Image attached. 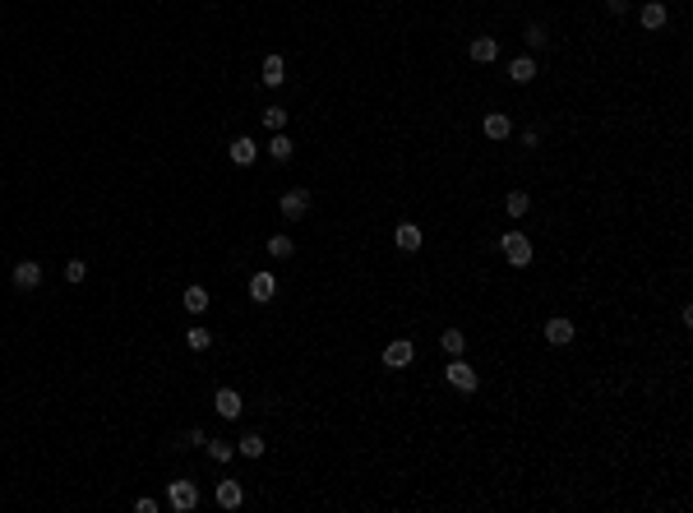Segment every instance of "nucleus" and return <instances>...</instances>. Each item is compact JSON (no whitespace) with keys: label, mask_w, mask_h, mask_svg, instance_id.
Listing matches in <instances>:
<instances>
[{"label":"nucleus","mask_w":693,"mask_h":513,"mask_svg":"<svg viewBox=\"0 0 693 513\" xmlns=\"http://www.w3.org/2000/svg\"><path fill=\"white\" fill-rule=\"evenodd\" d=\"M500 250H504V259H509L513 269H527V264H532V241H527L522 231H504Z\"/></svg>","instance_id":"obj_1"},{"label":"nucleus","mask_w":693,"mask_h":513,"mask_svg":"<svg viewBox=\"0 0 693 513\" xmlns=\"http://www.w3.org/2000/svg\"><path fill=\"white\" fill-rule=\"evenodd\" d=\"M444 379H448V384H453V389H457V393H476V389H481V374H476L472 366H467V361H462V357H453V361H448V370H444Z\"/></svg>","instance_id":"obj_2"},{"label":"nucleus","mask_w":693,"mask_h":513,"mask_svg":"<svg viewBox=\"0 0 693 513\" xmlns=\"http://www.w3.org/2000/svg\"><path fill=\"white\" fill-rule=\"evenodd\" d=\"M167 504L176 513H190L194 504H199V490H194V481H167Z\"/></svg>","instance_id":"obj_3"},{"label":"nucleus","mask_w":693,"mask_h":513,"mask_svg":"<svg viewBox=\"0 0 693 513\" xmlns=\"http://www.w3.org/2000/svg\"><path fill=\"white\" fill-rule=\"evenodd\" d=\"M412 361H416L412 338H398V342H388V347H384V366H388V370H407Z\"/></svg>","instance_id":"obj_4"},{"label":"nucleus","mask_w":693,"mask_h":513,"mask_svg":"<svg viewBox=\"0 0 693 513\" xmlns=\"http://www.w3.org/2000/svg\"><path fill=\"white\" fill-rule=\"evenodd\" d=\"M14 287L19 292H37V287H42V264H37V259H19L14 264Z\"/></svg>","instance_id":"obj_5"},{"label":"nucleus","mask_w":693,"mask_h":513,"mask_svg":"<svg viewBox=\"0 0 693 513\" xmlns=\"http://www.w3.org/2000/svg\"><path fill=\"white\" fill-rule=\"evenodd\" d=\"M278 209H282V218H287V222L305 218V213H310V190H287V194H282V204H278Z\"/></svg>","instance_id":"obj_6"},{"label":"nucleus","mask_w":693,"mask_h":513,"mask_svg":"<svg viewBox=\"0 0 693 513\" xmlns=\"http://www.w3.org/2000/svg\"><path fill=\"white\" fill-rule=\"evenodd\" d=\"M213 412H218L222 421H236L241 412H246V407H241V393H236V389H218V398H213Z\"/></svg>","instance_id":"obj_7"},{"label":"nucleus","mask_w":693,"mask_h":513,"mask_svg":"<svg viewBox=\"0 0 693 513\" xmlns=\"http://www.w3.org/2000/svg\"><path fill=\"white\" fill-rule=\"evenodd\" d=\"M573 319H545V342H550V347H569L573 342Z\"/></svg>","instance_id":"obj_8"},{"label":"nucleus","mask_w":693,"mask_h":513,"mask_svg":"<svg viewBox=\"0 0 693 513\" xmlns=\"http://www.w3.org/2000/svg\"><path fill=\"white\" fill-rule=\"evenodd\" d=\"M273 292H278V278H273V273H255V278H250V301L255 305H268Z\"/></svg>","instance_id":"obj_9"},{"label":"nucleus","mask_w":693,"mask_h":513,"mask_svg":"<svg viewBox=\"0 0 693 513\" xmlns=\"http://www.w3.org/2000/svg\"><path fill=\"white\" fill-rule=\"evenodd\" d=\"M393 241H398V250H407V254H416V250H421V241H425V236H421V226H416V222H398V231H393Z\"/></svg>","instance_id":"obj_10"},{"label":"nucleus","mask_w":693,"mask_h":513,"mask_svg":"<svg viewBox=\"0 0 693 513\" xmlns=\"http://www.w3.org/2000/svg\"><path fill=\"white\" fill-rule=\"evenodd\" d=\"M227 153H231V162H236V166H250V162L259 157V144L250 139V134H241V139H231Z\"/></svg>","instance_id":"obj_11"},{"label":"nucleus","mask_w":693,"mask_h":513,"mask_svg":"<svg viewBox=\"0 0 693 513\" xmlns=\"http://www.w3.org/2000/svg\"><path fill=\"white\" fill-rule=\"evenodd\" d=\"M481 130H485V139L500 144V139H509V134H513V121H509V116H500V111H490V116L481 121Z\"/></svg>","instance_id":"obj_12"},{"label":"nucleus","mask_w":693,"mask_h":513,"mask_svg":"<svg viewBox=\"0 0 693 513\" xmlns=\"http://www.w3.org/2000/svg\"><path fill=\"white\" fill-rule=\"evenodd\" d=\"M467 56H472L476 65H490L495 56H500V42H495V37H472V46H467Z\"/></svg>","instance_id":"obj_13"},{"label":"nucleus","mask_w":693,"mask_h":513,"mask_svg":"<svg viewBox=\"0 0 693 513\" xmlns=\"http://www.w3.org/2000/svg\"><path fill=\"white\" fill-rule=\"evenodd\" d=\"M218 504H222V509H241V504H246V490H241V481H218Z\"/></svg>","instance_id":"obj_14"},{"label":"nucleus","mask_w":693,"mask_h":513,"mask_svg":"<svg viewBox=\"0 0 693 513\" xmlns=\"http://www.w3.org/2000/svg\"><path fill=\"white\" fill-rule=\"evenodd\" d=\"M509 79H513V84H532V79H536V61H532V56H513V61H509Z\"/></svg>","instance_id":"obj_15"},{"label":"nucleus","mask_w":693,"mask_h":513,"mask_svg":"<svg viewBox=\"0 0 693 513\" xmlns=\"http://www.w3.org/2000/svg\"><path fill=\"white\" fill-rule=\"evenodd\" d=\"M263 84H268V88H282V84H287V65H282V56H268V61H263Z\"/></svg>","instance_id":"obj_16"},{"label":"nucleus","mask_w":693,"mask_h":513,"mask_svg":"<svg viewBox=\"0 0 693 513\" xmlns=\"http://www.w3.org/2000/svg\"><path fill=\"white\" fill-rule=\"evenodd\" d=\"M642 28H647V33H657V28H666V5H661V0H652V5H642Z\"/></svg>","instance_id":"obj_17"},{"label":"nucleus","mask_w":693,"mask_h":513,"mask_svg":"<svg viewBox=\"0 0 693 513\" xmlns=\"http://www.w3.org/2000/svg\"><path fill=\"white\" fill-rule=\"evenodd\" d=\"M185 347H190V352H208L213 347V333L203 329V324H194V329H185Z\"/></svg>","instance_id":"obj_18"},{"label":"nucleus","mask_w":693,"mask_h":513,"mask_svg":"<svg viewBox=\"0 0 693 513\" xmlns=\"http://www.w3.org/2000/svg\"><path fill=\"white\" fill-rule=\"evenodd\" d=\"M291 153H296V144L278 130V134H273V144H268V157H273V162H291Z\"/></svg>","instance_id":"obj_19"},{"label":"nucleus","mask_w":693,"mask_h":513,"mask_svg":"<svg viewBox=\"0 0 693 513\" xmlns=\"http://www.w3.org/2000/svg\"><path fill=\"white\" fill-rule=\"evenodd\" d=\"M185 310H190V314H203V310H208V292H203L199 282H194V287H185Z\"/></svg>","instance_id":"obj_20"},{"label":"nucleus","mask_w":693,"mask_h":513,"mask_svg":"<svg viewBox=\"0 0 693 513\" xmlns=\"http://www.w3.org/2000/svg\"><path fill=\"white\" fill-rule=\"evenodd\" d=\"M439 342H444L448 357H462V352H467V338H462L457 329H444V333H439Z\"/></svg>","instance_id":"obj_21"},{"label":"nucleus","mask_w":693,"mask_h":513,"mask_svg":"<svg viewBox=\"0 0 693 513\" xmlns=\"http://www.w3.org/2000/svg\"><path fill=\"white\" fill-rule=\"evenodd\" d=\"M291 250H296L291 236H268V254H273V259H291Z\"/></svg>","instance_id":"obj_22"},{"label":"nucleus","mask_w":693,"mask_h":513,"mask_svg":"<svg viewBox=\"0 0 693 513\" xmlns=\"http://www.w3.org/2000/svg\"><path fill=\"white\" fill-rule=\"evenodd\" d=\"M504 209H509V218H522V213H527V209H532V199H527V194H522V190H513V194H509V199H504Z\"/></svg>","instance_id":"obj_23"},{"label":"nucleus","mask_w":693,"mask_h":513,"mask_svg":"<svg viewBox=\"0 0 693 513\" xmlns=\"http://www.w3.org/2000/svg\"><path fill=\"white\" fill-rule=\"evenodd\" d=\"M263 125H268L273 134L287 130V106H268V111H263Z\"/></svg>","instance_id":"obj_24"},{"label":"nucleus","mask_w":693,"mask_h":513,"mask_svg":"<svg viewBox=\"0 0 693 513\" xmlns=\"http://www.w3.org/2000/svg\"><path fill=\"white\" fill-rule=\"evenodd\" d=\"M263 449H268V444H263L259 435H246V439H241V444H236V453H246V458H259V453H263Z\"/></svg>","instance_id":"obj_25"},{"label":"nucleus","mask_w":693,"mask_h":513,"mask_svg":"<svg viewBox=\"0 0 693 513\" xmlns=\"http://www.w3.org/2000/svg\"><path fill=\"white\" fill-rule=\"evenodd\" d=\"M203 449H208V458H213V462H227L231 453H236V449H231V444H222V439H208V444H203Z\"/></svg>","instance_id":"obj_26"},{"label":"nucleus","mask_w":693,"mask_h":513,"mask_svg":"<svg viewBox=\"0 0 693 513\" xmlns=\"http://www.w3.org/2000/svg\"><path fill=\"white\" fill-rule=\"evenodd\" d=\"M88 278V264L84 259H65V282H84Z\"/></svg>","instance_id":"obj_27"},{"label":"nucleus","mask_w":693,"mask_h":513,"mask_svg":"<svg viewBox=\"0 0 693 513\" xmlns=\"http://www.w3.org/2000/svg\"><path fill=\"white\" fill-rule=\"evenodd\" d=\"M545 42H550L545 24H527V46H545Z\"/></svg>","instance_id":"obj_28"},{"label":"nucleus","mask_w":693,"mask_h":513,"mask_svg":"<svg viewBox=\"0 0 693 513\" xmlns=\"http://www.w3.org/2000/svg\"><path fill=\"white\" fill-rule=\"evenodd\" d=\"M199 444H208V439H203L199 426H190V430H185V449H199Z\"/></svg>","instance_id":"obj_29"},{"label":"nucleus","mask_w":693,"mask_h":513,"mask_svg":"<svg viewBox=\"0 0 693 513\" xmlns=\"http://www.w3.org/2000/svg\"><path fill=\"white\" fill-rule=\"evenodd\" d=\"M606 9H610L614 19H619V14H629V0H606Z\"/></svg>","instance_id":"obj_30"},{"label":"nucleus","mask_w":693,"mask_h":513,"mask_svg":"<svg viewBox=\"0 0 693 513\" xmlns=\"http://www.w3.org/2000/svg\"><path fill=\"white\" fill-rule=\"evenodd\" d=\"M134 509H139V513H158V499L143 495V499H134Z\"/></svg>","instance_id":"obj_31"}]
</instances>
